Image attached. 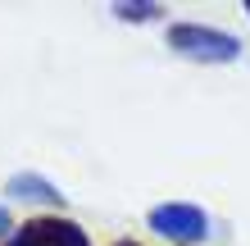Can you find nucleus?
I'll use <instances>...</instances> for the list:
<instances>
[{"instance_id":"obj_1","label":"nucleus","mask_w":250,"mask_h":246,"mask_svg":"<svg viewBox=\"0 0 250 246\" xmlns=\"http://www.w3.org/2000/svg\"><path fill=\"white\" fill-rule=\"evenodd\" d=\"M168 46L182 55H196V60H237V41L228 32H214V27H196V23H178L168 27Z\"/></svg>"},{"instance_id":"obj_2","label":"nucleus","mask_w":250,"mask_h":246,"mask_svg":"<svg viewBox=\"0 0 250 246\" xmlns=\"http://www.w3.org/2000/svg\"><path fill=\"white\" fill-rule=\"evenodd\" d=\"M9 246H91V242L68 219H27L19 233L9 237Z\"/></svg>"},{"instance_id":"obj_3","label":"nucleus","mask_w":250,"mask_h":246,"mask_svg":"<svg viewBox=\"0 0 250 246\" xmlns=\"http://www.w3.org/2000/svg\"><path fill=\"white\" fill-rule=\"evenodd\" d=\"M150 228L173 237V242H200L209 233V219H205L196 205H155L150 210Z\"/></svg>"},{"instance_id":"obj_4","label":"nucleus","mask_w":250,"mask_h":246,"mask_svg":"<svg viewBox=\"0 0 250 246\" xmlns=\"http://www.w3.org/2000/svg\"><path fill=\"white\" fill-rule=\"evenodd\" d=\"M14 192H23V196H41V201H60V192H50L41 178H14Z\"/></svg>"},{"instance_id":"obj_5","label":"nucleus","mask_w":250,"mask_h":246,"mask_svg":"<svg viewBox=\"0 0 250 246\" xmlns=\"http://www.w3.org/2000/svg\"><path fill=\"white\" fill-rule=\"evenodd\" d=\"M119 9V19H155L159 5H114Z\"/></svg>"},{"instance_id":"obj_6","label":"nucleus","mask_w":250,"mask_h":246,"mask_svg":"<svg viewBox=\"0 0 250 246\" xmlns=\"http://www.w3.org/2000/svg\"><path fill=\"white\" fill-rule=\"evenodd\" d=\"M9 228H14V219H9V214H5V210H0V237H5V233H9Z\"/></svg>"},{"instance_id":"obj_7","label":"nucleus","mask_w":250,"mask_h":246,"mask_svg":"<svg viewBox=\"0 0 250 246\" xmlns=\"http://www.w3.org/2000/svg\"><path fill=\"white\" fill-rule=\"evenodd\" d=\"M246 9H250V0H246Z\"/></svg>"}]
</instances>
